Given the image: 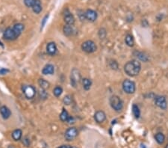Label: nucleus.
<instances>
[{"instance_id": "obj_1", "label": "nucleus", "mask_w": 168, "mask_h": 148, "mask_svg": "<svg viewBox=\"0 0 168 148\" xmlns=\"http://www.w3.org/2000/svg\"><path fill=\"white\" fill-rule=\"evenodd\" d=\"M141 70V64L137 60H132L126 63L124 66V70L127 75L130 76H135L138 75Z\"/></svg>"}, {"instance_id": "obj_2", "label": "nucleus", "mask_w": 168, "mask_h": 148, "mask_svg": "<svg viewBox=\"0 0 168 148\" xmlns=\"http://www.w3.org/2000/svg\"><path fill=\"white\" fill-rule=\"evenodd\" d=\"M110 104L112 105V107L117 112H120L123 107V103L121 99L115 95L110 98Z\"/></svg>"}, {"instance_id": "obj_3", "label": "nucleus", "mask_w": 168, "mask_h": 148, "mask_svg": "<svg viewBox=\"0 0 168 148\" xmlns=\"http://www.w3.org/2000/svg\"><path fill=\"white\" fill-rule=\"evenodd\" d=\"M123 89L126 94H131L134 93V91L136 90V86L134 82L129 79H126L123 82Z\"/></svg>"}, {"instance_id": "obj_4", "label": "nucleus", "mask_w": 168, "mask_h": 148, "mask_svg": "<svg viewBox=\"0 0 168 148\" xmlns=\"http://www.w3.org/2000/svg\"><path fill=\"white\" fill-rule=\"evenodd\" d=\"M81 49L87 53H92L96 50V45L92 41H87L81 44Z\"/></svg>"}, {"instance_id": "obj_5", "label": "nucleus", "mask_w": 168, "mask_h": 148, "mask_svg": "<svg viewBox=\"0 0 168 148\" xmlns=\"http://www.w3.org/2000/svg\"><path fill=\"white\" fill-rule=\"evenodd\" d=\"M78 136V130L75 127H70V128L67 129L66 130L65 134H64V138L65 139L68 141H73Z\"/></svg>"}, {"instance_id": "obj_6", "label": "nucleus", "mask_w": 168, "mask_h": 148, "mask_svg": "<svg viewBox=\"0 0 168 148\" xmlns=\"http://www.w3.org/2000/svg\"><path fill=\"white\" fill-rule=\"evenodd\" d=\"M23 92L25 94V97L27 99H32L35 96L36 91L34 87L32 85H23Z\"/></svg>"}, {"instance_id": "obj_7", "label": "nucleus", "mask_w": 168, "mask_h": 148, "mask_svg": "<svg viewBox=\"0 0 168 148\" xmlns=\"http://www.w3.org/2000/svg\"><path fill=\"white\" fill-rule=\"evenodd\" d=\"M155 103L158 107L161 109H166L167 107V103L165 96H157L155 99Z\"/></svg>"}, {"instance_id": "obj_8", "label": "nucleus", "mask_w": 168, "mask_h": 148, "mask_svg": "<svg viewBox=\"0 0 168 148\" xmlns=\"http://www.w3.org/2000/svg\"><path fill=\"white\" fill-rule=\"evenodd\" d=\"M71 85H73V87H76L77 83H78L79 80L81 79V75L78 70L73 69L72 73H71Z\"/></svg>"}, {"instance_id": "obj_9", "label": "nucleus", "mask_w": 168, "mask_h": 148, "mask_svg": "<svg viewBox=\"0 0 168 148\" xmlns=\"http://www.w3.org/2000/svg\"><path fill=\"white\" fill-rule=\"evenodd\" d=\"M4 39L7 40V41H14L17 38L16 34L14 33L13 31L12 28H8L3 33Z\"/></svg>"}, {"instance_id": "obj_10", "label": "nucleus", "mask_w": 168, "mask_h": 148, "mask_svg": "<svg viewBox=\"0 0 168 148\" xmlns=\"http://www.w3.org/2000/svg\"><path fill=\"white\" fill-rule=\"evenodd\" d=\"M60 119L63 122H67V123H74V119H73V118L70 116L68 112L64 109H63L61 114H60Z\"/></svg>"}, {"instance_id": "obj_11", "label": "nucleus", "mask_w": 168, "mask_h": 148, "mask_svg": "<svg viewBox=\"0 0 168 148\" xmlns=\"http://www.w3.org/2000/svg\"><path fill=\"white\" fill-rule=\"evenodd\" d=\"M85 17L87 20H88L89 21L94 22L97 19V13L95 11H94V10L88 9L85 13Z\"/></svg>"}, {"instance_id": "obj_12", "label": "nucleus", "mask_w": 168, "mask_h": 148, "mask_svg": "<svg viewBox=\"0 0 168 148\" xmlns=\"http://www.w3.org/2000/svg\"><path fill=\"white\" fill-rule=\"evenodd\" d=\"M64 20L65 21V23H67V25H73L75 23V18L73 17V15L68 10H67L66 13L64 14Z\"/></svg>"}, {"instance_id": "obj_13", "label": "nucleus", "mask_w": 168, "mask_h": 148, "mask_svg": "<svg viewBox=\"0 0 168 148\" xmlns=\"http://www.w3.org/2000/svg\"><path fill=\"white\" fill-rule=\"evenodd\" d=\"M94 119L97 123H103L106 119V114H105L103 111H98L94 114Z\"/></svg>"}, {"instance_id": "obj_14", "label": "nucleus", "mask_w": 168, "mask_h": 148, "mask_svg": "<svg viewBox=\"0 0 168 148\" xmlns=\"http://www.w3.org/2000/svg\"><path fill=\"white\" fill-rule=\"evenodd\" d=\"M0 114L2 115V118L4 119H8L11 115V110L6 106V105H3L2 107L0 108Z\"/></svg>"}, {"instance_id": "obj_15", "label": "nucleus", "mask_w": 168, "mask_h": 148, "mask_svg": "<svg viewBox=\"0 0 168 148\" xmlns=\"http://www.w3.org/2000/svg\"><path fill=\"white\" fill-rule=\"evenodd\" d=\"M46 51L47 53L50 55H54L57 52V47L55 43L53 42H50L46 46Z\"/></svg>"}, {"instance_id": "obj_16", "label": "nucleus", "mask_w": 168, "mask_h": 148, "mask_svg": "<svg viewBox=\"0 0 168 148\" xmlns=\"http://www.w3.org/2000/svg\"><path fill=\"white\" fill-rule=\"evenodd\" d=\"M55 72V67L52 64H46L44 67L43 68L42 73L44 75H52Z\"/></svg>"}, {"instance_id": "obj_17", "label": "nucleus", "mask_w": 168, "mask_h": 148, "mask_svg": "<svg viewBox=\"0 0 168 148\" xmlns=\"http://www.w3.org/2000/svg\"><path fill=\"white\" fill-rule=\"evenodd\" d=\"M12 29L13 31L14 32V33L16 34L17 37L18 38V37L21 34L22 32H23V29H24V25L22 23H17L13 26Z\"/></svg>"}, {"instance_id": "obj_18", "label": "nucleus", "mask_w": 168, "mask_h": 148, "mask_svg": "<svg viewBox=\"0 0 168 148\" xmlns=\"http://www.w3.org/2000/svg\"><path fill=\"white\" fill-rule=\"evenodd\" d=\"M32 10L35 14H38L42 11V6H41V0H35V2L32 6Z\"/></svg>"}, {"instance_id": "obj_19", "label": "nucleus", "mask_w": 168, "mask_h": 148, "mask_svg": "<svg viewBox=\"0 0 168 148\" xmlns=\"http://www.w3.org/2000/svg\"><path fill=\"white\" fill-rule=\"evenodd\" d=\"M22 136H23V132H22V130L20 129H15L12 132V138H14V141H19V140L21 139Z\"/></svg>"}, {"instance_id": "obj_20", "label": "nucleus", "mask_w": 168, "mask_h": 148, "mask_svg": "<svg viewBox=\"0 0 168 148\" xmlns=\"http://www.w3.org/2000/svg\"><path fill=\"white\" fill-rule=\"evenodd\" d=\"M155 138H156V141H157L159 145H162L163 143L165 142V135L161 132H158L155 136Z\"/></svg>"}, {"instance_id": "obj_21", "label": "nucleus", "mask_w": 168, "mask_h": 148, "mask_svg": "<svg viewBox=\"0 0 168 148\" xmlns=\"http://www.w3.org/2000/svg\"><path fill=\"white\" fill-rule=\"evenodd\" d=\"M82 85H83V87L85 88V90L87 91L91 87V85H92V82L90 79L87 78H85L82 79Z\"/></svg>"}, {"instance_id": "obj_22", "label": "nucleus", "mask_w": 168, "mask_h": 148, "mask_svg": "<svg viewBox=\"0 0 168 148\" xmlns=\"http://www.w3.org/2000/svg\"><path fill=\"white\" fill-rule=\"evenodd\" d=\"M38 84H39L40 87H41V89L46 90L50 87V83L43 78H40L38 80Z\"/></svg>"}, {"instance_id": "obj_23", "label": "nucleus", "mask_w": 168, "mask_h": 148, "mask_svg": "<svg viewBox=\"0 0 168 148\" xmlns=\"http://www.w3.org/2000/svg\"><path fill=\"white\" fill-rule=\"evenodd\" d=\"M64 34H65V35H67V36L72 35L73 33V29L72 25H64Z\"/></svg>"}, {"instance_id": "obj_24", "label": "nucleus", "mask_w": 168, "mask_h": 148, "mask_svg": "<svg viewBox=\"0 0 168 148\" xmlns=\"http://www.w3.org/2000/svg\"><path fill=\"white\" fill-rule=\"evenodd\" d=\"M134 55H135L136 57H138V59H140V60H141V61H145V62L148 61V58H147V56L145 55V54H143V52H138V51H136V52H134Z\"/></svg>"}, {"instance_id": "obj_25", "label": "nucleus", "mask_w": 168, "mask_h": 148, "mask_svg": "<svg viewBox=\"0 0 168 148\" xmlns=\"http://www.w3.org/2000/svg\"><path fill=\"white\" fill-rule=\"evenodd\" d=\"M125 41H126V43L129 46V47H133L134 46V39H133V37L131 34H127L126 36V38H125Z\"/></svg>"}, {"instance_id": "obj_26", "label": "nucleus", "mask_w": 168, "mask_h": 148, "mask_svg": "<svg viewBox=\"0 0 168 148\" xmlns=\"http://www.w3.org/2000/svg\"><path fill=\"white\" fill-rule=\"evenodd\" d=\"M132 113L135 118H139V117H140V109H139V108H138V105H135V104H134L132 106Z\"/></svg>"}, {"instance_id": "obj_27", "label": "nucleus", "mask_w": 168, "mask_h": 148, "mask_svg": "<svg viewBox=\"0 0 168 148\" xmlns=\"http://www.w3.org/2000/svg\"><path fill=\"white\" fill-rule=\"evenodd\" d=\"M62 92H63V89H62V87H60V86H57L54 88L53 90V94L55 96L57 97H59L61 95Z\"/></svg>"}, {"instance_id": "obj_28", "label": "nucleus", "mask_w": 168, "mask_h": 148, "mask_svg": "<svg viewBox=\"0 0 168 148\" xmlns=\"http://www.w3.org/2000/svg\"><path fill=\"white\" fill-rule=\"evenodd\" d=\"M72 101H73V99H72V96H71L70 95H67V96H64V100H63L64 103L67 105H70Z\"/></svg>"}, {"instance_id": "obj_29", "label": "nucleus", "mask_w": 168, "mask_h": 148, "mask_svg": "<svg viewBox=\"0 0 168 148\" xmlns=\"http://www.w3.org/2000/svg\"><path fill=\"white\" fill-rule=\"evenodd\" d=\"M39 95H40V97H41V99H43V100H45V99L47 98V93L46 92V91H45L44 89H41V91H40L39 92Z\"/></svg>"}, {"instance_id": "obj_30", "label": "nucleus", "mask_w": 168, "mask_h": 148, "mask_svg": "<svg viewBox=\"0 0 168 148\" xmlns=\"http://www.w3.org/2000/svg\"><path fill=\"white\" fill-rule=\"evenodd\" d=\"M34 2H35V0H24V3L28 8L32 7Z\"/></svg>"}, {"instance_id": "obj_31", "label": "nucleus", "mask_w": 168, "mask_h": 148, "mask_svg": "<svg viewBox=\"0 0 168 148\" xmlns=\"http://www.w3.org/2000/svg\"><path fill=\"white\" fill-rule=\"evenodd\" d=\"M48 18H49V15H46V16L44 17V18L42 20V23H41V29H43V27H44L45 24H46V21H47Z\"/></svg>"}, {"instance_id": "obj_32", "label": "nucleus", "mask_w": 168, "mask_h": 148, "mask_svg": "<svg viewBox=\"0 0 168 148\" xmlns=\"http://www.w3.org/2000/svg\"><path fill=\"white\" fill-rule=\"evenodd\" d=\"M8 72L9 70L6 69V68H2V69H0V75H5Z\"/></svg>"}, {"instance_id": "obj_33", "label": "nucleus", "mask_w": 168, "mask_h": 148, "mask_svg": "<svg viewBox=\"0 0 168 148\" xmlns=\"http://www.w3.org/2000/svg\"><path fill=\"white\" fill-rule=\"evenodd\" d=\"M29 143H30V141H29V140H28L27 138H25L23 139V144H24L26 147H28V145H29Z\"/></svg>"}, {"instance_id": "obj_34", "label": "nucleus", "mask_w": 168, "mask_h": 148, "mask_svg": "<svg viewBox=\"0 0 168 148\" xmlns=\"http://www.w3.org/2000/svg\"><path fill=\"white\" fill-rule=\"evenodd\" d=\"M59 148H76V147H75L70 146V145H62V146H61L60 147H59Z\"/></svg>"}, {"instance_id": "obj_35", "label": "nucleus", "mask_w": 168, "mask_h": 148, "mask_svg": "<svg viewBox=\"0 0 168 148\" xmlns=\"http://www.w3.org/2000/svg\"><path fill=\"white\" fill-rule=\"evenodd\" d=\"M8 148H14V147L13 146H10V147H8Z\"/></svg>"}, {"instance_id": "obj_36", "label": "nucleus", "mask_w": 168, "mask_h": 148, "mask_svg": "<svg viewBox=\"0 0 168 148\" xmlns=\"http://www.w3.org/2000/svg\"><path fill=\"white\" fill-rule=\"evenodd\" d=\"M0 45H1V46H2V47H3V45H2V43H1V42H0Z\"/></svg>"}, {"instance_id": "obj_37", "label": "nucleus", "mask_w": 168, "mask_h": 148, "mask_svg": "<svg viewBox=\"0 0 168 148\" xmlns=\"http://www.w3.org/2000/svg\"><path fill=\"white\" fill-rule=\"evenodd\" d=\"M165 148H168V145H167V146H166V147H165Z\"/></svg>"}]
</instances>
